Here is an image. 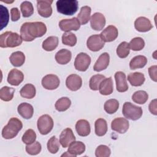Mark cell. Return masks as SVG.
Returning a JSON list of instances; mask_svg holds the SVG:
<instances>
[{
    "label": "cell",
    "instance_id": "1",
    "mask_svg": "<svg viewBox=\"0 0 157 157\" xmlns=\"http://www.w3.org/2000/svg\"><path fill=\"white\" fill-rule=\"evenodd\" d=\"M47 32L45 24L41 21L25 22L20 28V36L23 40L31 42L43 36Z\"/></svg>",
    "mask_w": 157,
    "mask_h": 157
},
{
    "label": "cell",
    "instance_id": "2",
    "mask_svg": "<svg viewBox=\"0 0 157 157\" xmlns=\"http://www.w3.org/2000/svg\"><path fill=\"white\" fill-rule=\"evenodd\" d=\"M23 39L18 33L6 31L0 36V47L1 48H13L20 45Z\"/></svg>",
    "mask_w": 157,
    "mask_h": 157
},
{
    "label": "cell",
    "instance_id": "3",
    "mask_svg": "<svg viewBox=\"0 0 157 157\" xmlns=\"http://www.w3.org/2000/svg\"><path fill=\"white\" fill-rule=\"evenodd\" d=\"M22 128L23 124L21 121L17 118L12 117L9 120L7 124L3 128L2 136L6 139H13L17 136Z\"/></svg>",
    "mask_w": 157,
    "mask_h": 157
},
{
    "label": "cell",
    "instance_id": "4",
    "mask_svg": "<svg viewBox=\"0 0 157 157\" xmlns=\"http://www.w3.org/2000/svg\"><path fill=\"white\" fill-rule=\"evenodd\" d=\"M57 11L63 15H72L78 10V2L76 0H59L56 3Z\"/></svg>",
    "mask_w": 157,
    "mask_h": 157
},
{
    "label": "cell",
    "instance_id": "5",
    "mask_svg": "<svg viewBox=\"0 0 157 157\" xmlns=\"http://www.w3.org/2000/svg\"><path fill=\"white\" fill-rule=\"evenodd\" d=\"M122 113L125 118L136 121L142 117L143 110L140 107L137 106L130 102H125L123 105Z\"/></svg>",
    "mask_w": 157,
    "mask_h": 157
},
{
    "label": "cell",
    "instance_id": "6",
    "mask_svg": "<svg viewBox=\"0 0 157 157\" xmlns=\"http://www.w3.org/2000/svg\"><path fill=\"white\" fill-rule=\"evenodd\" d=\"M37 126L41 134L47 135L53 128V120L49 115H42L38 118Z\"/></svg>",
    "mask_w": 157,
    "mask_h": 157
},
{
    "label": "cell",
    "instance_id": "7",
    "mask_svg": "<svg viewBox=\"0 0 157 157\" xmlns=\"http://www.w3.org/2000/svg\"><path fill=\"white\" fill-rule=\"evenodd\" d=\"M91 63V58L86 53L80 52L75 57L74 61L75 68L81 72L86 71Z\"/></svg>",
    "mask_w": 157,
    "mask_h": 157
},
{
    "label": "cell",
    "instance_id": "8",
    "mask_svg": "<svg viewBox=\"0 0 157 157\" xmlns=\"http://www.w3.org/2000/svg\"><path fill=\"white\" fill-rule=\"evenodd\" d=\"M59 26L61 31L70 32V31H77L80 27V23L77 17H73L61 20L59 22Z\"/></svg>",
    "mask_w": 157,
    "mask_h": 157
},
{
    "label": "cell",
    "instance_id": "9",
    "mask_svg": "<svg viewBox=\"0 0 157 157\" xmlns=\"http://www.w3.org/2000/svg\"><path fill=\"white\" fill-rule=\"evenodd\" d=\"M52 0L37 1V9L38 13L42 17L48 18L52 14Z\"/></svg>",
    "mask_w": 157,
    "mask_h": 157
},
{
    "label": "cell",
    "instance_id": "10",
    "mask_svg": "<svg viewBox=\"0 0 157 157\" xmlns=\"http://www.w3.org/2000/svg\"><path fill=\"white\" fill-rule=\"evenodd\" d=\"M129 126V123L128 120L123 117L116 118L111 123L112 129L120 134L125 133L128 130Z\"/></svg>",
    "mask_w": 157,
    "mask_h": 157
},
{
    "label": "cell",
    "instance_id": "11",
    "mask_svg": "<svg viewBox=\"0 0 157 157\" xmlns=\"http://www.w3.org/2000/svg\"><path fill=\"white\" fill-rule=\"evenodd\" d=\"M104 44L105 42L99 34L92 35L90 36L86 40L87 47L93 52L99 51L104 47Z\"/></svg>",
    "mask_w": 157,
    "mask_h": 157
},
{
    "label": "cell",
    "instance_id": "12",
    "mask_svg": "<svg viewBox=\"0 0 157 157\" xmlns=\"http://www.w3.org/2000/svg\"><path fill=\"white\" fill-rule=\"evenodd\" d=\"M42 85L46 89L53 90L56 89L60 83V80L58 77L54 74H47L42 79Z\"/></svg>",
    "mask_w": 157,
    "mask_h": 157
},
{
    "label": "cell",
    "instance_id": "13",
    "mask_svg": "<svg viewBox=\"0 0 157 157\" xmlns=\"http://www.w3.org/2000/svg\"><path fill=\"white\" fill-rule=\"evenodd\" d=\"M105 18L100 12H96L90 18V25L93 29L95 31L102 30L105 25Z\"/></svg>",
    "mask_w": 157,
    "mask_h": 157
},
{
    "label": "cell",
    "instance_id": "14",
    "mask_svg": "<svg viewBox=\"0 0 157 157\" xmlns=\"http://www.w3.org/2000/svg\"><path fill=\"white\" fill-rule=\"evenodd\" d=\"M99 35L104 42H110L117 39L118 35V31L115 26L109 25Z\"/></svg>",
    "mask_w": 157,
    "mask_h": 157
},
{
    "label": "cell",
    "instance_id": "15",
    "mask_svg": "<svg viewBox=\"0 0 157 157\" xmlns=\"http://www.w3.org/2000/svg\"><path fill=\"white\" fill-rule=\"evenodd\" d=\"M75 140V137L72 130L69 128L64 129L59 136V142L63 148L68 147L69 145Z\"/></svg>",
    "mask_w": 157,
    "mask_h": 157
},
{
    "label": "cell",
    "instance_id": "16",
    "mask_svg": "<svg viewBox=\"0 0 157 157\" xmlns=\"http://www.w3.org/2000/svg\"><path fill=\"white\" fill-rule=\"evenodd\" d=\"M134 27L139 32L144 33L151 30L153 25L150 20L145 17H139L134 21Z\"/></svg>",
    "mask_w": 157,
    "mask_h": 157
},
{
    "label": "cell",
    "instance_id": "17",
    "mask_svg": "<svg viewBox=\"0 0 157 157\" xmlns=\"http://www.w3.org/2000/svg\"><path fill=\"white\" fill-rule=\"evenodd\" d=\"M66 85L70 90L75 91L81 88L82 85V79L78 75L71 74L66 80Z\"/></svg>",
    "mask_w": 157,
    "mask_h": 157
},
{
    "label": "cell",
    "instance_id": "18",
    "mask_svg": "<svg viewBox=\"0 0 157 157\" xmlns=\"http://www.w3.org/2000/svg\"><path fill=\"white\" fill-rule=\"evenodd\" d=\"M24 79L23 72L17 69H12L8 74L7 82L13 86L19 85Z\"/></svg>",
    "mask_w": 157,
    "mask_h": 157
},
{
    "label": "cell",
    "instance_id": "19",
    "mask_svg": "<svg viewBox=\"0 0 157 157\" xmlns=\"http://www.w3.org/2000/svg\"><path fill=\"white\" fill-rule=\"evenodd\" d=\"M116 88L118 92L123 93L128 90L125 74L122 71H118L115 74Z\"/></svg>",
    "mask_w": 157,
    "mask_h": 157
},
{
    "label": "cell",
    "instance_id": "20",
    "mask_svg": "<svg viewBox=\"0 0 157 157\" xmlns=\"http://www.w3.org/2000/svg\"><path fill=\"white\" fill-rule=\"evenodd\" d=\"M110 61V56L107 52L102 53L94 63L93 69L96 72H101L109 66Z\"/></svg>",
    "mask_w": 157,
    "mask_h": 157
},
{
    "label": "cell",
    "instance_id": "21",
    "mask_svg": "<svg viewBox=\"0 0 157 157\" xmlns=\"http://www.w3.org/2000/svg\"><path fill=\"white\" fill-rule=\"evenodd\" d=\"M75 130L80 136L86 137L88 136L91 132L90 123L84 119L78 120L75 124Z\"/></svg>",
    "mask_w": 157,
    "mask_h": 157
},
{
    "label": "cell",
    "instance_id": "22",
    "mask_svg": "<svg viewBox=\"0 0 157 157\" xmlns=\"http://www.w3.org/2000/svg\"><path fill=\"white\" fill-rule=\"evenodd\" d=\"M18 114L25 119H30L34 113V109L31 104L26 102L20 104L17 107Z\"/></svg>",
    "mask_w": 157,
    "mask_h": 157
},
{
    "label": "cell",
    "instance_id": "23",
    "mask_svg": "<svg viewBox=\"0 0 157 157\" xmlns=\"http://www.w3.org/2000/svg\"><path fill=\"white\" fill-rule=\"evenodd\" d=\"M99 93L102 95H110L113 93V80L111 77L105 78L100 83L99 87Z\"/></svg>",
    "mask_w": 157,
    "mask_h": 157
},
{
    "label": "cell",
    "instance_id": "24",
    "mask_svg": "<svg viewBox=\"0 0 157 157\" xmlns=\"http://www.w3.org/2000/svg\"><path fill=\"white\" fill-rule=\"evenodd\" d=\"M55 59L59 64H66L70 62L72 58V53L65 48L61 49L55 54Z\"/></svg>",
    "mask_w": 157,
    "mask_h": 157
},
{
    "label": "cell",
    "instance_id": "25",
    "mask_svg": "<svg viewBox=\"0 0 157 157\" xmlns=\"http://www.w3.org/2000/svg\"><path fill=\"white\" fill-rule=\"evenodd\" d=\"M85 151V145L81 141H74L68 147L67 151L74 157L82 155Z\"/></svg>",
    "mask_w": 157,
    "mask_h": 157
},
{
    "label": "cell",
    "instance_id": "26",
    "mask_svg": "<svg viewBox=\"0 0 157 157\" xmlns=\"http://www.w3.org/2000/svg\"><path fill=\"white\" fill-rule=\"evenodd\" d=\"M128 80L132 86H140L144 84L145 78L144 74L139 72H136L129 74L128 75Z\"/></svg>",
    "mask_w": 157,
    "mask_h": 157
},
{
    "label": "cell",
    "instance_id": "27",
    "mask_svg": "<svg viewBox=\"0 0 157 157\" xmlns=\"http://www.w3.org/2000/svg\"><path fill=\"white\" fill-rule=\"evenodd\" d=\"M9 60L13 66L20 67L25 61V55L22 52L17 51L11 54L9 57Z\"/></svg>",
    "mask_w": 157,
    "mask_h": 157
},
{
    "label": "cell",
    "instance_id": "28",
    "mask_svg": "<svg viewBox=\"0 0 157 157\" xmlns=\"http://www.w3.org/2000/svg\"><path fill=\"white\" fill-rule=\"evenodd\" d=\"M147 63V59L144 55H137L132 58L129 62V67L132 70L144 67Z\"/></svg>",
    "mask_w": 157,
    "mask_h": 157
},
{
    "label": "cell",
    "instance_id": "29",
    "mask_svg": "<svg viewBox=\"0 0 157 157\" xmlns=\"http://www.w3.org/2000/svg\"><path fill=\"white\" fill-rule=\"evenodd\" d=\"M58 42L59 40L58 37L54 36H49L43 41L42 47L45 50L51 52L54 50L58 47Z\"/></svg>",
    "mask_w": 157,
    "mask_h": 157
},
{
    "label": "cell",
    "instance_id": "30",
    "mask_svg": "<svg viewBox=\"0 0 157 157\" xmlns=\"http://www.w3.org/2000/svg\"><path fill=\"white\" fill-rule=\"evenodd\" d=\"M107 131V121L104 118H98L94 123V132L98 136H104Z\"/></svg>",
    "mask_w": 157,
    "mask_h": 157
},
{
    "label": "cell",
    "instance_id": "31",
    "mask_svg": "<svg viewBox=\"0 0 157 157\" xmlns=\"http://www.w3.org/2000/svg\"><path fill=\"white\" fill-rule=\"evenodd\" d=\"M91 9L90 6H85L81 7L79 13L77 15V19L80 21V25H85L90 20Z\"/></svg>",
    "mask_w": 157,
    "mask_h": 157
},
{
    "label": "cell",
    "instance_id": "32",
    "mask_svg": "<svg viewBox=\"0 0 157 157\" xmlns=\"http://www.w3.org/2000/svg\"><path fill=\"white\" fill-rule=\"evenodd\" d=\"M20 93L21 96L24 98L32 99L36 96V88L33 84L27 83L21 88Z\"/></svg>",
    "mask_w": 157,
    "mask_h": 157
},
{
    "label": "cell",
    "instance_id": "33",
    "mask_svg": "<svg viewBox=\"0 0 157 157\" xmlns=\"http://www.w3.org/2000/svg\"><path fill=\"white\" fill-rule=\"evenodd\" d=\"M71 105V101L67 97H62L55 102V106L58 112H64L67 110Z\"/></svg>",
    "mask_w": 157,
    "mask_h": 157
},
{
    "label": "cell",
    "instance_id": "34",
    "mask_svg": "<svg viewBox=\"0 0 157 157\" xmlns=\"http://www.w3.org/2000/svg\"><path fill=\"white\" fill-rule=\"evenodd\" d=\"M119 107V102L115 99H110L106 101L104 105V110L109 114L115 113Z\"/></svg>",
    "mask_w": 157,
    "mask_h": 157
},
{
    "label": "cell",
    "instance_id": "35",
    "mask_svg": "<svg viewBox=\"0 0 157 157\" xmlns=\"http://www.w3.org/2000/svg\"><path fill=\"white\" fill-rule=\"evenodd\" d=\"M15 89L7 86H3L0 90V98L1 100L8 102L12 99Z\"/></svg>",
    "mask_w": 157,
    "mask_h": 157
},
{
    "label": "cell",
    "instance_id": "36",
    "mask_svg": "<svg viewBox=\"0 0 157 157\" xmlns=\"http://www.w3.org/2000/svg\"><path fill=\"white\" fill-rule=\"evenodd\" d=\"M148 99V93L144 90H139L134 93L132 96V101L139 104H145Z\"/></svg>",
    "mask_w": 157,
    "mask_h": 157
},
{
    "label": "cell",
    "instance_id": "37",
    "mask_svg": "<svg viewBox=\"0 0 157 157\" xmlns=\"http://www.w3.org/2000/svg\"><path fill=\"white\" fill-rule=\"evenodd\" d=\"M117 54L120 58H126L130 52V47L129 43L126 41L121 42L117 47L116 50Z\"/></svg>",
    "mask_w": 157,
    "mask_h": 157
},
{
    "label": "cell",
    "instance_id": "38",
    "mask_svg": "<svg viewBox=\"0 0 157 157\" xmlns=\"http://www.w3.org/2000/svg\"><path fill=\"white\" fill-rule=\"evenodd\" d=\"M20 10L23 17L27 18L31 16L34 13L33 4L28 1H23L20 5Z\"/></svg>",
    "mask_w": 157,
    "mask_h": 157
},
{
    "label": "cell",
    "instance_id": "39",
    "mask_svg": "<svg viewBox=\"0 0 157 157\" xmlns=\"http://www.w3.org/2000/svg\"><path fill=\"white\" fill-rule=\"evenodd\" d=\"M59 140L56 137V136H52L49 139L47 144V147L48 151L52 154L56 153L60 146Z\"/></svg>",
    "mask_w": 157,
    "mask_h": 157
},
{
    "label": "cell",
    "instance_id": "40",
    "mask_svg": "<svg viewBox=\"0 0 157 157\" xmlns=\"http://www.w3.org/2000/svg\"><path fill=\"white\" fill-rule=\"evenodd\" d=\"M77 37L71 32H66L62 36V42L66 45L74 47L77 43Z\"/></svg>",
    "mask_w": 157,
    "mask_h": 157
},
{
    "label": "cell",
    "instance_id": "41",
    "mask_svg": "<svg viewBox=\"0 0 157 157\" xmlns=\"http://www.w3.org/2000/svg\"><path fill=\"white\" fill-rule=\"evenodd\" d=\"M105 78V77L102 74H96L93 75L89 82V86L91 90L96 91L99 90V87L101 82Z\"/></svg>",
    "mask_w": 157,
    "mask_h": 157
},
{
    "label": "cell",
    "instance_id": "42",
    "mask_svg": "<svg viewBox=\"0 0 157 157\" xmlns=\"http://www.w3.org/2000/svg\"><path fill=\"white\" fill-rule=\"evenodd\" d=\"M129 45L130 49L134 51H140L144 48L145 46V41L142 37H136L131 40Z\"/></svg>",
    "mask_w": 157,
    "mask_h": 157
},
{
    "label": "cell",
    "instance_id": "43",
    "mask_svg": "<svg viewBox=\"0 0 157 157\" xmlns=\"http://www.w3.org/2000/svg\"><path fill=\"white\" fill-rule=\"evenodd\" d=\"M36 134L35 131L32 129H27L25 132L23 134L21 140L26 145L33 143L36 141Z\"/></svg>",
    "mask_w": 157,
    "mask_h": 157
},
{
    "label": "cell",
    "instance_id": "44",
    "mask_svg": "<svg viewBox=\"0 0 157 157\" xmlns=\"http://www.w3.org/2000/svg\"><path fill=\"white\" fill-rule=\"evenodd\" d=\"M25 149L28 154L30 155H36L40 152L42 150V146L39 142L35 141L32 144L27 145Z\"/></svg>",
    "mask_w": 157,
    "mask_h": 157
},
{
    "label": "cell",
    "instance_id": "45",
    "mask_svg": "<svg viewBox=\"0 0 157 157\" xmlns=\"http://www.w3.org/2000/svg\"><path fill=\"white\" fill-rule=\"evenodd\" d=\"M0 13H1V29L2 30L4 27H6L9 22V11L7 7L3 6L2 5L0 6Z\"/></svg>",
    "mask_w": 157,
    "mask_h": 157
},
{
    "label": "cell",
    "instance_id": "46",
    "mask_svg": "<svg viewBox=\"0 0 157 157\" xmlns=\"http://www.w3.org/2000/svg\"><path fill=\"white\" fill-rule=\"evenodd\" d=\"M111 154L110 148L105 145H99L95 150V155L96 157H108Z\"/></svg>",
    "mask_w": 157,
    "mask_h": 157
},
{
    "label": "cell",
    "instance_id": "47",
    "mask_svg": "<svg viewBox=\"0 0 157 157\" xmlns=\"http://www.w3.org/2000/svg\"><path fill=\"white\" fill-rule=\"evenodd\" d=\"M11 20L12 21H16L20 18V12L18 8L13 7L10 10Z\"/></svg>",
    "mask_w": 157,
    "mask_h": 157
},
{
    "label": "cell",
    "instance_id": "48",
    "mask_svg": "<svg viewBox=\"0 0 157 157\" xmlns=\"http://www.w3.org/2000/svg\"><path fill=\"white\" fill-rule=\"evenodd\" d=\"M156 72H157V66L156 65L150 66L148 68L149 75H150L151 79L153 80L154 82H156V80H157Z\"/></svg>",
    "mask_w": 157,
    "mask_h": 157
},
{
    "label": "cell",
    "instance_id": "49",
    "mask_svg": "<svg viewBox=\"0 0 157 157\" xmlns=\"http://www.w3.org/2000/svg\"><path fill=\"white\" fill-rule=\"evenodd\" d=\"M148 109L150 112L155 115H156L157 113H156V99H153V101H151L149 104L148 106Z\"/></svg>",
    "mask_w": 157,
    "mask_h": 157
},
{
    "label": "cell",
    "instance_id": "50",
    "mask_svg": "<svg viewBox=\"0 0 157 157\" xmlns=\"http://www.w3.org/2000/svg\"><path fill=\"white\" fill-rule=\"evenodd\" d=\"M61 156H73L71 154H70L68 151H66L64 153H63Z\"/></svg>",
    "mask_w": 157,
    "mask_h": 157
}]
</instances>
